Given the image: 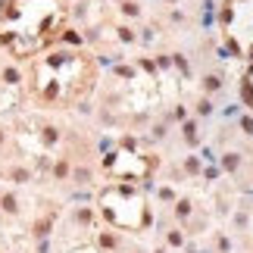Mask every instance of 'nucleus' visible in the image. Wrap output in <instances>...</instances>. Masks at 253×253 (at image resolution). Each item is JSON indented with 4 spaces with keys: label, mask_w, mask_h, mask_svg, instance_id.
<instances>
[{
    "label": "nucleus",
    "mask_w": 253,
    "mask_h": 253,
    "mask_svg": "<svg viewBox=\"0 0 253 253\" xmlns=\"http://www.w3.org/2000/svg\"><path fill=\"white\" fill-rule=\"evenodd\" d=\"M97 69L91 56L78 50H54L35 59L32 66V88L38 100L54 107H72L94 88Z\"/></svg>",
    "instance_id": "obj_1"
},
{
    "label": "nucleus",
    "mask_w": 253,
    "mask_h": 253,
    "mask_svg": "<svg viewBox=\"0 0 253 253\" xmlns=\"http://www.w3.org/2000/svg\"><path fill=\"white\" fill-rule=\"evenodd\" d=\"M219 25L228 47L237 56L253 59V0H225Z\"/></svg>",
    "instance_id": "obj_3"
},
{
    "label": "nucleus",
    "mask_w": 253,
    "mask_h": 253,
    "mask_svg": "<svg viewBox=\"0 0 253 253\" xmlns=\"http://www.w3.org/2000/svg\"><path fill=\"white\" fill-rule=\"evenodd\" d=\"M63 0H6L0 35L13 54L28 56L54 38V28L63 22Z\"/></svg>",
    "instance_id": "obj_2"
},
{
    "label": "nucleus",
    "mask_w": 253,
    "mask_h": 253,
    "mask_svg": "<svg viewBox=\"0 0 253 253\" xmlns=\"http://www.w3.org/2000/svg\"><path fill=\"white\" fill-rule=\"evenodd\" d=\"M244 97H247V103L253 107V66L247 69V75H244Z\"/></svg>",
    "instance_id": "obj_4"
}]
</instances>
